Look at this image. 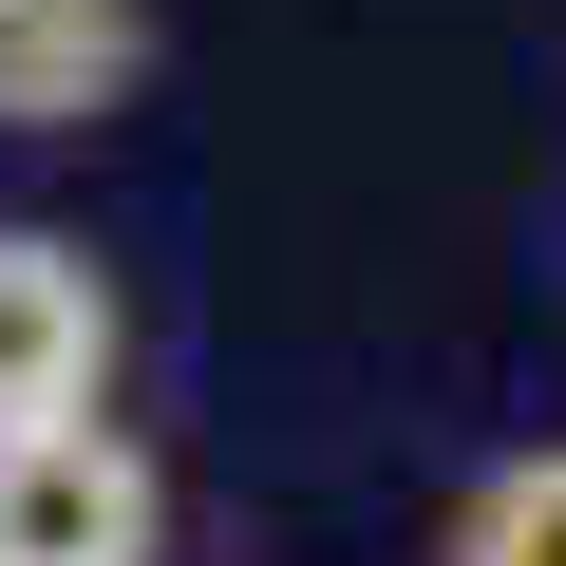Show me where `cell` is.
<instances>
[{
    "label": "cell",
    "instance_id": "1",
    "mask_svg": "<svg viewBox=\"0 0 566 566\" xmlns=\"http://www.w3.org/2000/svg\"><path fill=\"white\" fill-rule=\"evenodd\" d=\"M0 566H170V472L133 453L114 397L0 434Z\"/></svg>",
    "mask_w": 566,
    "mask_h": 566
},
{
    "label": "cell",
    "instance_id": "2",
    "mask_svg": "<svg viewBox=\"0 0 566 566\" xmlns=\"http://www.w3.org/2000/svg\"><path fill=\"white\" fill-rule=\"evenodd\" d=\"M114 397V264L76 227H0V434Z\"/></svg>",
    "mask_w": 566,
    "mask_h": 566
},
{
    "label": "cell",
    "instance_id": "3",
    "mask_svg": "<svg viewBox=\"0 0 566 566\" xmlns=\"http://www.w3.org/2000/svg\"><path fill=\"white\" fill-rule=\"evenodd\" d=\"M151 76V0H0V133H95Z\"/></svg>",
    "mask_w": 566,
    "mask_h": 566
},
{
    "label": "cell",
    "instance_id": "4",
    "mask_svg": "<svg viewBox=\"0 0 566 566\" xmlns=\"http://www.w3.org/2000/svg\"><path fill=\"white\" fill-rule=\"evenodd\" d=\"M434 566H566V434L491 453V472L434 510Z\"/></svg>",
    "mask_w": 566,
    "mask_h": 566
}]
</instances>
